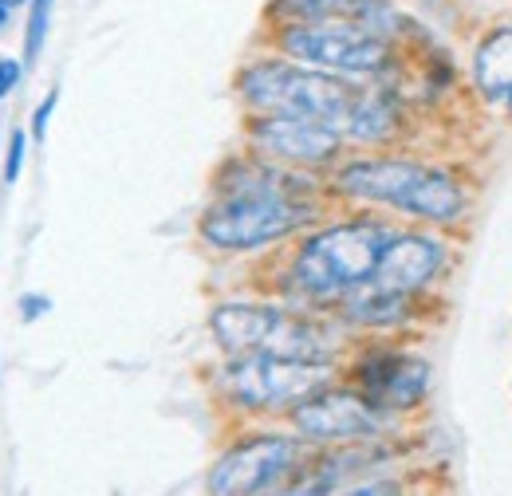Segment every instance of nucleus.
Wrapping results in <instances>:
<instances>
[{
  "mask_svg": "<svg viewBox=\"0 0 512 496\" xmlns=\"http://www.w3.org/2000/svg\"><path fill=\"white\" fill-rule=\"evenodd\" d=\"M320 213L312 178L249 150L217 170L213 201L197 217V237L213 252H256L304 233Z\"/></svg>",
  "mask_w": 512,
  "mask_h": 496,
  "instance_id": "f257e3e1",
  "label": "nucleus"
},
{
  "mask_svg": "<svg viewBox=\"0 0 512 496\" xmlns=\"http://www.w3.org/2000/svg\"><path fill=\"white\" fill-rule=\"evenodd\" d=\"M331 193L418 221L422 229H457L473 213V186L457 166L410 154H363L339 162Z\"/></svg>",
  "mask_w": 512,
  "mask_h": 496,
  "instance_id": "f03ea898",
  "label": "nucleus"
},
{
  "mask_svg": "<svg viewBox=\"0 0 512 496\" xmlns=\"http://www.w3.org/2000/svg\"><path fill=\"white\" fill-rule=\"evenodd\" d=\"M398 225L386 217H343L312 229L288 260L284 288L296 308L335 311L367 288L383 264Z\"/></svg>",
  "mask_w": 512,
  "mask_h": 496,
  "instance_id": "7ed1b4c3",
  "label": "nucleus"
},
{
  "mask_svg": "<svg viewBox=\"0 0 512 496\" xmlns=\"http://www.w3.org/2000/svg\"><path fill=\"white\" fill-rule=\"evenodd\" d=\"M209 331L225 359L284 355L308 363H335L343 351V323L320 319L308 308H284L264 300H225L209 311Z\"/></svg>",
  "mask_w": 512,
  "mask_h": 496,
  "instance_id": "20e7f679",
  "label": "nucleus"
},
{
  "mask_svg": "<svg viewBox=\"0 0 512 496\" xmlns=\"http://www.w3.org/2000/svg\"><path fill=\"white\" fill-rule=\"evenodd\" d=\"M367 87L371 83H351V79L292 63L284 56H260L245 63L237 75V95L253 115L308 119V123L331 126L335 134H343V142H347V130L355 123V111Z\"/></svg>",
  "mask_w": 512,
  "mask_h": 496,
  "instance_id": "39448f33",
  "label": "nucleus"
},
{
  "mask_svg": "<svg viewBox=\"0 0 512 496\" xmlns=\"http://www.w3.org/2000/svg\"><path fill=\"white\" fill-rule=\"evenodd\" d=\"M339 382L335 363H308V359H284V355H241L225 359L217 371V394L225 406L268 418V414H292L304 398L320 394L323 386Z\"/></svg>",
  "mask_w": 512,
  "mask_h": 496,
  "instance_id": "423d86ee",
  "label": "nucleus"
},
{
  "mask_svg": "<svg viewBox=\"0 0 512 496\" xmlns=\"http://www.w3.org/2000/svg\"><path fill=\"white\" fill-rule=\"evenodd\" d=\"M280 56L304 67H316L327 75L351 79V83H379L398 71V44L367 32L363 24L339 20V24H300L276 32Z\"/></svg>",
  "mask_w": 512,
  "mask_h": 496,
  "instance_id": "0eeeda50",
  "label": "nucleus"
},
{
  "mask_svg": "<svg viewBox=\"0 0 512 496\" xmlns=\"http://www.w3.org/2000/svg\"><path fill=\"white\" fill-rule=\"evenodd\" d=\"M316 449L292 430L237 434L209 465L205 496H268L284 485Z\"/></svg>",
  "mask_w": 512,
  "mask_h": 496,
  "instance_id": "6e6552de",
  "label": "nucleus"
},
{
  "mask_svg": "<svg viewBox=\"0 0 512 496\" xmlns=\"http://www.w3.org/2000/svg\"><path fill=\"white\" fill-rule=\"evenodd\" d=\"M347 382L375 406L386 418L402 422L410 414H418L430 402L434 390V367L422 351L402 347V343H375L363 347L351 367H347Z\"/></svg>",
  "mask_w": 512,
  "mask_h": 496,
  "instance_id": "1a4fd4ad",
  "label": "nucleus"
},
{
  "mask_svg": "<svg viewBox=\"0 0 512 496\" xmlns=\"http://www.w3.org/2000/svg\"><path fill=\"white\" fill-rule=\"evenodd\" d=\"M394 418L375 410L351 382H331L320 394L304 398L288 414V430L304 437L312 449H339V445H367V441H386L398 437Z\"/></svg>",
  "mask_w": 512,
  "mask_h": 496,
  "instance_id": "9d476101",
  "label": "nucleus"
},
{
  "mask_svg": "<svg viewBox=\"0 0 512 496\" xmlns=\"http://www.w3.org/2000/svg\"><path fill=\"white\" fill-rule=\"evenodd\" d=\"M249 150L288 166V170H327L339 166L343 158V134H335L331 126L308 123V119H284V115H253L249 119Z\"/></svg>",
  "mask_w": 512,
  "mask_h": 496,
  "instance_id": "9b49d317",
  "label": "nucleus"
},
{
  "mask_svg": "<svg viewBox=\"0 0 512 496\" xmlns=\"http://www.w3.org/2000/svg\"><path fill=\"white\" fill-rule=\"evenodd\" d=\"M453 268V245L438 229H398L375 272V288L430 300Z\"/></svg>",
  "mask_w": 512,
  "mask_h": 496,
  "instance_id": "f8f14e48",
  "label": "nucleus"
},
{
  "mask_svg": "<svg viewBox=\"0 0 512 496\" xmlns=\"http://www.w3.org/2000/svg\"><path fill=\"white\" fill-rule=\"evenodd\" d=\"M426 308H430V300L398 296V292H386V288L367 284V288H359L355 296H347L331 315H335L343 327H351V331L394 335V331H406L410 323H418Z\"/></svg>",
  "mask_w": 512,
  "mask_h": 496,
  "instance_id": "ddd939ff",
  "label": "nucleus"
},
{
  "mask_svg": "<svg viewBox=\"0 0 512 496\" xmlns=\"http://www.w3.org/2000/svg\"><path fill=\"white\" fill-rule=\"evenodd\" d=\"M469 75H473V91L485 103V111L512 123V24L489 28L477 40Z\"/></svg>",
  "mask_w": 512,
  "mask_h": 496,
  "instance_id": "4468645a",
  "label": "nucleus"
},
{
  "mask_svg": "<svg viewBox=\"0 0 512 496\" xmlns=\"http://www.w3.org/2000/svg\"><path fill=\"white\" fill-rule=\"evenodd\" d=\"M52 8H56V0H32V4H28L24 63H36V56L44 52V40H48V28H52Z\"/></svg>",
  "mask_w": 512,
  "mask_h": 496,
  "instance_id": "2eb2a0df",
  "label": "nucleus"
},
{
  "mask_svg": "<svg viewBox=\"0 0 512 496\" xmlns=\"http://www.w3.org/2000/svg\"><path fill=\"white\" fill-rule=\"evenodd\" d=\"M335 496H414V493H410L406 477H398V473H375V477H363V481L347 485L343 493Z\"/></svg>",
  "mask_w": 512,
  "mask_h": 496,
  "instance_id": "dca6fc26",
  "label": "nucleus"
},
{
  "mask_svg": "<svg viewBox=\"0 0 512 496\" xmlns=\"http://www.w3.org/2000/svg\"><path fill=\"white\" fill-rule=\"evenodd\" d=\"M24 150H28V134H24V130H12V142H8V150H4V182H8V186L20 182Z\"/></svg>",
  "mask_w": 512,
  "mask_h": 496,
  "instance_id": "f3484780",
  "label": "nucleus"
},
{
  "mask_svg": "<svg viewBox=\"0 0 512 496\" xmlns=\"http://www.w3.org/2000/svg\"><path fill=\"white\" fill-rule=\"evenodd\" d=\"M20 75H24V63L12 60V56H0V103H4V99L16 91Z\"/></svg>",
  "mask_w": 512,
  "mask_h": 496,
  "instance_id": "a211bd4d",
  "label": "nucleus"
},
{
  "mask_svg": "<svg viewBox=\"0 0 512 496\" xmlns=\"http://www.w3.org/2000/svg\"><path fill=\"white\" fill-rule=\"evenodd\" d=\"M56 103H60V95L52 91V95H48V99H44V103L36 107V115H32V134H36V138H44V134H48V119H52Z\"/></svg>",
  "mask_w": 512,
  "mask_h": 496,
  "instance_id": "6ab92c4d",
  "label": "nucleus"
},
{
  "mask_svg": "<svg viewBox=\"0 0 512 496\" xmlns=\"http://www.w3.org/2000/svg\"><path fill=\"white\" fill-rule=\"evenodd\" d=\"M48 308H52V300H48V296H24V300H20V311H24V319H28V323H32V319H40Z\"/></svg>",
  "mask_w": 512,
  "mask_h": 496,
  "instance_id": "aec40b11",
  "label": "nucleus"
},
{
  "mask_svg": "<svg viewBox=\"0 0 512 496\" xmlns=\"http://www.w3.org/2000/svg\"><path fill=\"white\" fill-rule=\"evenodd\" d=\"M24 4H32V0H0V8H8V12L12 8H24Z\"/></svg>",
  "mask_w": 512,
  "mask_h": 496,
  "instance_id": "412c9836",
  "label": "nucleus"
},
{
  "mask_svg": "<svg viewBox=\"0 0 512 496\" xmlns=\"http://www.w3.org/2000/svg\"><path fill=\"white\" fill-rule=\"evenodd\" d=\"M8 16H12V12H8V8H0V32L8 28Z\"/></svg>",
  "mask_w": 512,
  "mask_h": 496,
  "instance_id": "4be33fe9",
  "label": "nucleus"
},
{
  "mask_svg": "<svg viewBox=\"0 0 512 496\" xmlns=\"http://www.w3.org/2000/svg\"><path fill=\"white\" fill-rule=\"evenodd\" d=\"M0 154H4V150H0Z\"/></svg>",
  "mask_w": 512,
  "mask_h": 496,
  "instance_id": "5701e85b",
  "label": "nucleus"
}]
</instances>
